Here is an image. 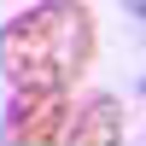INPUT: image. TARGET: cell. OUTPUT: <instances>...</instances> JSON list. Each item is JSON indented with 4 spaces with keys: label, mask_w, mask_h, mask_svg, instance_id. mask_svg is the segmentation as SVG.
<instances>
[{
    "label": "cell",
    "mask_w": 146,
    "mask_h": 146,
    "mask_svg": "<svg viewBox=\"0 0 146 146\" xmlns=\"http://www.w3.org/2000/svg\"><path fill=\"white\" fill-rule=\"evenodd\" d=\"M94 12L76 0H41L0 23V76L12 94H70L76 76L94 64Z\"/></svg>",
    "instance_id": "obj_1"
},
{
    "label": "cell",
    "mask_w": 146,
    "mask_h": 146,
    "mask_svg": "<svg viewBox=\"0 0 146 146\" xmlns=\"http://www.w3.org/2000/svg\"><path fill=\"white\" fill-rule=\"evenodd\" d=\"M129 140V111L117 94H88L82 105H70V123L58 146H123Z\"/></svg>",
    "instance_id": "obj_3"
},
{
    "label": "cell",
    "mask_w": 146,
    "mask_h": 146,
    "mask_svg": "<svg viewBox=\"0 0 146 146\" xmlns=\"http://www.w3.org/2000/svg\"><path fill=\"white\" fill-rule=\"evenodd\" d=\"M70 123V94H12L0 117V146H58Z\"/></svg>",
    "instance_id": "obj_2"
}]
</instances>
